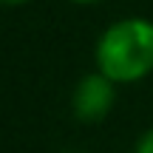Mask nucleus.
I'll return each instance as SVG.
<instances>
[{
  "label": "nucleus",
  "instance_id": "obj_1",
  "mask_svg": "<svg viewBox=\"0 0 153 153\" xmlns=\"http://www.w3.org/2000/svg\"><path fill=\"white\" fill-rule=\"evenodd\" d=\"M97 71L116 85L145 79L153 71V23L145 17L111 23L97 43Z\"/></svg>",
  "mask_w": 153,
  "mask_h": 153
},
{
  "label": "nucleus",
  "instance_id": "obj_2",
  "mask_svg": "<svg viewBox=\"0 0 153 153\" xmlns=\"http://www.w3.org/2000/svg\"><path fill=\"white\" fill-rule=\"evenodd\" d=\"M116 99V82L108 79L102 71L97 74H85L79 82L74 85L71 94V111L79 122L85 125H97L111 114Z\"/></svg>",
  "mask_w": 153,
  "mask_h": 153
},
{
  "label": "nucleus",
  "instance_id": "obj_3",
  "mask_svg": "<svg viewBox=\"0 0 153 153\" xmlns=\"http://www.w3.org/2000/svg\"><path fill=\"white\" fill-rule=\"evenodd\" d=\"M133 153H153V128H148V131L136 139V148H133Z\"/></svg>",
  "mask_w": 153,
  "mask_h": 153
},
{
  "label": "nucleus",
  "instance_id": "obj_4",
  "mask_svg": "<svg viewBox=\"0 0 153 153\" xmlns=\"http://www.w3.org/2000/svg\"><path fill=\"white\" fill-rule=\"evenodd\" d=\"M20 3H28V0H0V6H20Z\"/></svg>",
  "mask_w": 153,
  "mask_h": 153
},
{
  "label": "nucleus",
  "instance_id": "obj_5",
  "mask_svg": "<svg viewBox=\"0 0 153 153\" xmlns=\"http://www.w3.org/2000/svg\"><path fill=\"white\" fill-rule=\"evenodd\" d=\"M74 3H99V0H74Z\"/></svg>",
  "mask_w": 153,
  "mask_h": 153
}]
</instances>
